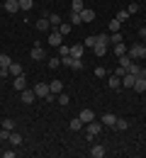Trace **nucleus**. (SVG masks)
I'll return each instance as SVG.
<instances>
[{
    "mask_svg": "<svg viewBox=\"0 0 146 158\" xmlns=\"http://www.w3.org/2000/svg\"><path fill=\"white\" fill-rule=\"evenodd\" d=\"M68 127H71V131H81V129H83L85 124L81 122V117H73V119H71V124H68Z\"/></svg>",
    "mask_w": 146,
    "mask_h": 158,
    "instance_id": "a211bd4d",
    "label": "nucleus"
},
{
    "mask_svg": "<svg viewBox=\"0 0 146 158\" xmlns=\"http://www.w3.org/2000/svg\"><path fill=\"white\" fill-rule=\"evenodd\" d=\"M34 98H37V95H34V90H29V88H24V90H22V102H24V105H32Z\"/></svg>",
    "mask_w": 146,
    "mask_h": 158,
    "instance_id": "9d476101",
    "label": "nucleus"
},
{
    "mask_svg": "<svg viewBox=\"0 0 146 158\" xmlns=\"http://www.w3.org/2000/svg\"><path fill=\"white\" fill-rule=\"evenodd\" d=\"M10 129H0V141H10Z\"/></svg>",
    "mask_w": 146,
    "mask_h": 158,
    "instance_id": "4c0bfd02",
    "label": "nucleus"
},
{
    "mask_svg": "<svg viewBox=\"0 0 146 158\" xmlns=\"http://www.w3.org/2000/svg\"><path fill=\"white\" fill-rule=\"evenodd\" d=\"M49 27H51V22H49V17H44V20H37V29H39V32H46Z\"/></svg>",
    "mask_w": 146,
    "mask_h": 158,
    "instance_id": "5701e85b",
    "label": "nucleus"
},
{
    "mask_svg": "<svg viewBox=\"0 0 146 158\" xmlns=\"http://www.w3.org/2000/svg\"><path fill=\"white\" fill-rule=\"evenodd\" d=\"M100 134H102V122H95V119H93V122H88V124H85V139H90V141H93V139L100 136Z\"/></svg>",
    "mask_w": 146,
    "mask_h": 158,
    "instance_id": "f257e3e1",
    "label": "nucleus"
},
{
    "mask_svg": "<svg viewBox=\"0 0 146 158\" xmlns=\"http://www.w3.org/2000/svg\"><path fill=\"white\" fill-rule=\"evenodd\" d=\"M81 20H83V22H93V20H95V12H93L90 7H83V12H81Z\"/></svg>",
    "mask_w": 146,
    "mask_h": 158,
    "instance_id": "2eb2a0df",
    "label": "nucleus"
},
{
    "mask_svg": "<svg viewBox=\"0 0 146 158\" xmlns=\"http://www.w3.org/2000/svg\"><path fill=\"white\" fill-rule=\"evenodd\" d=\"M127 12H129V15H136V12H139V2H131V5L127 7Z\"/></svg>",
    "mask_w": 146,
    "mask_h": 158,
    "instance_id": "ea45409f",
    "label": "nucleus"
},
{
    "mask_svg": "<svg viewBox=\"0 0 146 158\" xmlns=\"http://www.w3.org/2000/svg\"><path fill=\"white\" fill-rule=\"evenodd\" d=\"M107 51H110V46H107V44H102V41H98V44L93 46V54H95V56H105Z\"/></svg>",
    "mask_w": 146,
    "mask_h": 158,
    "instance_id": "1a4fd4ad",
    "label": "nucleus"
},
{
    "mask_svg": "<svg viewBox=\"0 0 146 158\" xmlns=\"http://www.w3.org/2000/svg\"><path fill=\"white\" fill-rule=\"evenodd\" d=\"M127 127H129L127 119H117V122H115V129H117V131H127Z\"/></svg>",
    "mask_w": 146,
    "mask_h": 158,
    "instance_id": "cd10ccee",
    "label": "nucleus"
},
{
    "mask_svg": "<svg viewBox=\"0 0 146 158\" xmlns=\"http://www.w3.org/2000/svg\"><path fill=\"white\" fill-rule=\"evenodd\" d=\"M115 76H119V78H122V76H127V68H124V66H117V71H115Z\"/></svg>",
    "mask_w": 146,
    "mask_h": 158,
    "instance_id": "a18cd8bd",
    "label": "nucleus"
},
{
    "mask_svg": "<svg viewBox=\"0 0 146 158\" xmlns=\"http://www.w3.org/2000/svg\"><path fill=\"white\" fill-rule=\"evenodd\" d=\"M83 0H73V2H71V12H83Z\"/></svg>",
    "mask_w": 146,
    "mask_h": 158,
    "instance_id": "a878e982",
    "label": "nucleus"
},
{
    "mask_svg": "<svg viewBox=\"0 0 146 158\" xmlns=\"http://www.w3.org/2000/svg\"><path fill=\"white\" fill-rule=\"evenodd\" d=\"M107 85H110L112 90H117V88H122V78H119V76H112V78L107 80Z\"/></svg>",
    "mask_w": 146,
    "mask_h": 158,
    "instance_id": "412c9836",
    "label": "nucleus"
},
{
    "mask_svg": "<svg viewBox=\"0 0 146 158\" xmlns=\"http://www.w3.org/2000/svg\"><path fill=\"white\" fill-rule=\"evenodd\" d=\"M139 37H141V39H146V27H144V29H139Z\"/></svg>",
    "mask_w": 146,
    "mask_h": 158,
    "instance_id": "de8ad7c7",
    "label": "nucleus"
},
{
    "mask_svg": "<svg viewBox=\"0 0 146 158\" xmlns=\"http://www.w3.org/2000/svg\"><path fill=\"white\" fill-rule=\"evenodd\" d=\"M56 100H59V105H63V107H66V105H68V95H63V93H59V95H56Z\"/></svg>",
    "mask_w": 146,
    "mask_h": 158,
    "instance_id": "e433bc0d",
    "label": "nucleus"
},
{
    "mask_svg": "<svg viewBox=\"0 0 146 158\" xmlns=\"http://www.w3.org/2000/svg\"><path fill=\"white\" fill-rule=\"evenodd\" d=\"M49 90H51V95H59V93H63V83L61 80H51L49 83Z\"/></svg>",
    "mask_w": 146,
    "mask_h": 158,
    "instance_id": "9b49d317",
    "label": "nucleus"
},
{
    "mask_svg": "<svg viewBox=\"0 0 146 158\" xmlns=\"http://www.w3.org/2000/svg\"><path fill=\"white\" fill-rule=\"evenodd\" d=\"M119 27H122V22H117V20L110 22V32H119Z\"/></svg>",
    "mask_w": 146,
    "mask_h": 158,
    "instance_id": "37998d69",
    "label": "nucleus"
},
{
    "mask_svg": "<svg viewBox=\"0 0 146 158\" xmlns=\"http://www.w3.org/2000/svg\"><path fill=\"white\" fill-rule=\"evenodd\" d=\"M139 71H141V66H139V63H131L127 73H134V76H139Z\"/></svg>",
    "mask_w": 146,
    "mask_h": 158,
    "instance_id": "a19ab883",
    "label": "nucleus"
},
{
    "mask_svg": "<svg viewBox=\"0 0 146 158\" xmlns=\"http://www.w3.org/2000/svg\"><path fill=\"white\" fill-rule=\"evenodd\" d=\"M134 90H136V93H144V90H146V80L144 78H136V80H134Z\"/></svg>",
    "mask_w": 146,
    "mask_h": 158,
    "instance_id": "393cba45",
    "label": "nucleus"
},
{
    "mask_svg": "<svg viewBox=\"0 0 146 158\" xmlns=\"http://www.w3.org/2000/svg\"><path fill=\"white\" fill-rule=\"evenodd\" d=\"M119 41H124V37H122L119 32H110V46H115V44H119Z\"/></svg>",
    "mask_w": 146,
    "mask_h": 158,
    "instance_id": "4be33fe9",
    "label": "nucleus"
},
{
    "mask_svg": "<svg viewBox=\"0 0 146 158\" xmlns=\"http://www.w3.org/2000/svg\"><path fill=\"white\" fill-rule=\"evenodd\" d=\"M71 24H83V20H81V12H71Z\"/></svg>",
    "mask_w": 146,
    "mask_h": 158,
    "instance_id": "f704fd0d",
    "label": "nucleus"
},
{
    "mask_svg": "<svg viewBox=\"0 0 146 158\" xmlns=\"http://www.w3.org/2000/svg\"><path fill=\"white\" fill-rule=\"evenodd\" d=\"M117 59H119V66H124L127 71H129V66H131V63H134V59H131V56H129V54H124V56H117Z\"/></svg>",
    "mask_w": 146,
    "mask_h": 158,
    "instance_id": "aec40b11",
    "label": "nucleus"
},
{
    "mask_svg": "<svg viewBox=\"0 0 146 158\" xmlns=\"http://www.w3.org/2000/svg\"><path fill=\"white\" fill-rule=\"evenodd\" d=\"M100 122H102V127H115L117 117H115L112 112H107V114H102V119H100Z\"/></svg>",
    "mask_w": 146,
    "mask_h": 158,
    "instance_id": "ddd939ff",
    "label": "nucleus"
},
{
    "mask_svg": "<svg viewBox=\"0 0 146 158\" xmlns=\"http://www.w3.org/2000/svg\"><path fill=\"white\" fill-rule=\"evenodd\" d=\"M27 88V80H24V76H15V90L17 93H22Z\"/></svg>",
    "mask_w": 146,
    "mask_h": 158,
    "instance_id": "dca6fc26",
    "label": "nucleus"
},
{
    "mask_svg": "<svg viewBox=\"0 0 146 158\" xmlns=\"http://www.w3.org/2000/svg\"><path fill=\"white\" fill-rule=\"evenodd\" d=\"M127 54H129L131 59H146V46L144 44H134V46L127 49Z\"/></svg>",
    "mask_w": 146,
    "mask_h": 158,
    "instance_id": "f03ea898",
    "label": "nucleus"
},
{
    "mask_svg": "<svg viewBox=\"0 0 146 158\" xmlns=\"http://www.w3.org/2000/svg\"><path fill=\"white\" fill-rule=\"evenodd\" d=\"M2 7H5V12L15 15V12L20 10V0H5V2H2Z\"/></svg>",
    "mask_w": 146,
    "mask_h": 158,
    "instance_id": "423d86ee",
    "label": "nucleus"
},
{
    "mask_svg": "<svg viewBox=\"0 0 146 158\" xmlns=\"http://www.w3.org/2000/svg\"><path fill=\"white\" fill-rule=\"evenodd\" d=\"M71 27H73V24H71V22H61V24H59V27H56V29H59V32H61L63 37H66V34H68V32H71Z\"/></svg>",
    "mask_w": 146,
    "mask_h": 158,
    "instance_id": "bb28decb",
    "label": "nucleus"
},
{
    "mask_svg": "<svg viewBox=\"0 0 146 158\" xmlns=\"http://www.w3.org/2000/svg\"><path fill=\"white\" fill-rule=\"evenodd\" d=\"M105 73H107V71H105V68H102V66H98V68H95V76H98V78H102V76H105Z\"/></svg>",
    "mask_w": 146,
    "mask_h": 158,
    "instance_id": "49530a36",
    "label": "nucleus"
},
{
    "mask_svg": "<svg viewBox=\"0 0 146 158\" xmlns=\"http://www.w3.org/2000/svg\"><path fill=\"white\" fill-rule=\"evenodd\" d=\"M78 117H81L83 124H88V122H93V119H95V114H93V110H81V114H78Z\"/></svg>",
    "mask_w": 146,
    "mask_h": 158,
    "instance_id": "4468645a",
    "label": "nucleus"
},
{
    "mask_svg": "<svg viewBox=\"0 0 146 158\" xmlns=\"http://www.w3.org/2000/svg\"><path fill=\"white\" fill-rule=\"evenodd\" d=\"M2 129H10V131H15V122H12V119H2Z\"/></svg>",
    "mask_w": 146,
    "mask_h": 158,
    "instance_id": "c9c22d12",
    "label": "nucleus"
},
{
    "mask_svg": "<svg viewBox=\"0 0 146 158\" xmlns=\"http://www.w3.org/2000/svg\"><path fill=\"white\" fill-rule=\"evenodd\" d=\"M134 80H136V76H134V73L122 76V88H134Z\"/></svg>",
    "mask_w": 146,
    "mask_h": 158,
    "instance_id": "f8f14e48",
    "label": "nucleus"
},
{
    "mask_svg": "<svg viewBox=\"0 0 146 158\" xmlns=\"http://www.w3.org/2000/svg\"><path fill=\"white\" fill-rule=\"evenodd\" d=\"M144 68H146V63H144Z\"/></svg>",
    "mask_w": 146,
    "mask_h": 158,
    "instance_id": "09e8293b",
    "label": "nucleus"
},
{
    "mask_svg": "<svg viewBox=\"0 0 146 158\" xmlns=\"http://www.w3.org/2000/svg\"><path fill=\"white\" fill-rule=\"evenodd\" d=\"M95 37H98V41H102V44H107V46H110V34H95Z\"/></svg>",
    "mask_w": 146,
    "mask_h": 158,
    "instance_id": "79ce46f5",
    "label": "nucleus"
},
{
    "mask_svg": "<svg viewBox=\"0 0 146 158\" xmlns=\"http://www.w3.org/2000/svg\"><path fill=\"white\" fill-rule=\"evenodd\" d=\"M46 41H49V46H56V49H59V46L63 44V34L59 32V29H54V32L46 37Z\"/></svg>",
    "mask_w": 146,
    "mask_h": 158,
    "instance_id": "7ed1b4c3",
    "label": "nucleus"
},
{
    "mask_svg": "<svg viewBox=\"0 0 146 158\" xmlns=\"http://www.w3.org/2000/svg\"><path fill=\"white\" fill-rule=\"evenodd\" d=\"M112 54H115V56H124V54H127V46H124V41L115 44V46H112Z\"/></svg>",
    "mask_w": 146,
    "mask_h": 158,
    "instance_id": "f3484780",
    "label": "nucleus"
},
{
    "mask_svg": "<svg viewBox=\"0 0 146 158\" xmlns=\"http://www.w3.org/2000/svg\"><path fill=\"white\" fill-rule=\"evenodd\" d=\"M59 56H71V46H66V44H61V46H59Z\"/></svg>",
    "mask_w": 146,
    "mask_h": 158,
    "instance_id": "2f4dec72",
    "label": "nucleus"
},
{
    "mask_svg": "<svg viewBox=\"0 0 146 158\" xmlns=\"http://www.w3.org/2000/svg\"><path fill=\"white\" fill-rule=\"evenodd\" d=\"M49 22H51V27H59V24H61V17H59V15H51Z\"/></svg>",
    "mask_w": 146,
    "mask_h": 158,
    "instance_id": "c03bdc74",
    "label": "nucleus"
},
{
    "mask_svg": "<svg viewBox=\"0 0 146 158\" xmlns=\"http://www.w3.org/2000/svg\"><path fill=\"white\" fill-rule=\"evenodd\" d=\"M90 156H93V158H102L105 156V146H100V143L93 146V148H90Z\"/></svg>",
    "mask_w": 146,
    "mask_h": 158,
    "instance_id": "6ab92c4d",
    "label": "nucleus"
},
{
    "mask_svg": "<svg viewBox=\"0 0 146 158\" xmlns=\"http://www.w3.org/2000/svg\"><path fill=\"white\" fill-rule=\"evenodd\" d=\"M10 143H12V146H20V143H22V136L12 131V134H10Z\"/></svg>",
    "mask_w": 146,
    "mask_h": 158,
    "instance_id": "473e14b6",
    "label": "nucleus"
},
{
    "mask_svg": "<svg viewBox=\"0 0 146 158\" xmlns=\"http://www.w3.org/2000/svg\"><path fill=\"white\" fill-rule=\"evenodd\" d=\"M32 59H34V61L46 59V51H44V46H42V44H37V41H34V46H32Z\"/></svg>",
    "mask_w": 146,
    "mask_h": 158,
    "instance_id": "39448f33",
    "label": "nucleus"
},
{
    "mask_svg": "<svg viewBox=\"0 0 146 158\" xmlns=\"http://www.w3.org/2000/svg\"><path fill=\"white\" fill-rule=\"evenodd\" d=\"M10 63H12V59H10L7 54H0V68H7Z\"/></svg>",
    "mask_w": 146,
    "mask_h": 158,
    "instance_id": "c85d7f7f",
    "label": "nucleus"
},
{
    "mask_svg": "<svg viewBox=\"0 0 146 158\" xmlns=\"http://www.w3.org/2000/svg\"><path fill=\"white\" fill-rule=\"evenodd\" d=\"M68 68H73V71H83V59H73L71 56V66Z\"/></svg>",
    "mask_w": 146,
    "mask_h": 158,
    "instance_id": "b1692460",
    "label": "nucleus"
},
{
    "mask_svg": "<svg viewBox=\"0 0 146 158\" xmlns=\"http://www.w3.org/2000/svg\"><path fill=\"white\" fill-rule=\"evenodd\" d=\"M34 95L46 100L49 95H51V90H49V83H37V85H34Z\"/></svg>",
    "mask_w": 146,
    "mask_h": 158,
    "instance_id": "20e7f679",
    "label": "nucleus"
},
{
    "mask_svg": "<svg viewBox=\"0 0 146 158\" xmlns=\"http://www.w3.org/2000/svg\"><path fill=\"white\" fill-rule=\"evenodd\" d=\"M85 49H93V46H95V44H98V37H85Z\"/></svg>",
    "mask_w": 146,
    "mask_h": 158,
    "instance_id": "7c9ffc66",
    "label": "nucleus"
},
{
    "mask_svg": "<svg viewBox=\"0 0 146 158\" xmlns=\"http://www.w3.org/2000/svg\"><path fill=\"white\" fill-rule=\"evenodd\" d=\"M129 17H131V15H129V12H127V10H119V12H117V17H115V20H117V22H127V20H129Z\"/></svg>",
    "mask_w": 146,
    "mask_h": 158,
    "instance_id": "c756f323",
    "label": "nucleus"
},
{
    "mask_svg": "<svg viewBox=\"0 0 146 158\" xmlns=\"http://www.w3.org/2000/svg\"><path fill=\"white\" fill-rule=\"evenodd\" d=\"M46 63H49V68L54 71V68H59V66H61V59H49Z\"/></svg>",
    "mask_w": 146,
    "mask_h": 158,
    "instance_id": "58836bf2",
    "label": "nucleus"
},
{
    "mask_svg": "<svg viewBox=\"0 0 146 158\" xmlns=\"http://www.w3.org/2000/svg\"><path fill=\"white\" fill-rule=\"evenodd\" d=\"M83 51H85V44H73L71 46V56L73 59H83Z\"/></svg>",
    "mask_w": 146,
    "mask_h": 158,
    "instance_id": "6e6552de",
    "label": "nucleus"
},
{
    "mask_svg": "<svg viewBox=\"0 0 146 158\" xmlns=\"http://www.w3.org/2000/svg\"><path fill=\"white\" fill-rule=\"evenodd\" d=\"M7 73H10L12 78H15V76H22V73H24V68H22V63H17V61H12V63L7 66Z\"/></svg>",
    "mask_w": 146,
    "mask_h": 158,
    "instance_id": "0eeeda50",
    "label": "nucleus"
},
{
    "mask_svg": "<svg viewBox=\"0 0 146 158\" xmlns=\"http://www.w3.org/2000/svg\"><path fill=\"white\" fill-rule=\"evenodd\" d=\"M34 0H20V10H32Z\"/></svg>",
    "mask_w": 146,
    "mask_h": 158,
    "instance_id": "72a5a7b5",
    "label": "nucleus"
}]
</instances>
